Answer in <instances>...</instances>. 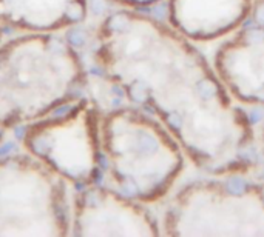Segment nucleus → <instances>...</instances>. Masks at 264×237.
I'll use <instances>...</instances> for the list:
<instances>
[{
  "label": "nucleus",
  "mask_w": 264,
  "mask_h": 237,
  "mask_svg": "<svg viewBox=\"0 0 264 237\" xmlns=\"http://www.w3.org/2000/svg\"><path fill=\"white\" fill-rule=\"evenodd\" d=\"M118 2L124 5H130V7H150L161 2V0H118Z\"/></svg>",
  "instance_id": "obj_11"
},
{
  "label": "nucleus",
  "mask_w": 264,
  "mask_h": 237,
  "mask_svg": "<svg viewBox=\"0 0 264 237\" xmlns=\"http://www.w3.org/2000/svg\"><path fill=\"white\" fill-rule=\"evenodd\" d=\"M85 0H0V17L29 29H56L85 17Z\"/></svg>",
  "instance_id": "obj_9"
},
{
  "label": "nucleus",
  "mask_w": 264,
  "mask_h": 237,
  "mask_svg": "<svg viewBox=\"0 0 264 237\" xmlns=\"http://www.w3.org/2000/svg\"><path fill=\"white\" fill-rule=\"evenodd\" d=\"M97 59L131 102L155 112L196 167L244 168L250 125L184 35L141 14L115 13L101 26Z\"/></svg>",
  "instance_id": "obj_1"
},
{
  "label": "nucleus",
  "mask_w": 264,
  "mask_h": 237,
  "mask_svg": "<svg viewBox=\"0 0 264 237\" xmlns=\"http://www.w3.org/2000/svg\"><path fill=\"white\" fill-rule=\"evenodd\" d=\"M262 143H264V133H262Z\"/></svg>",
  "instance_id": "obj_12"
},
{
  "label": "nucleus",
  "mask_w": 264,
  "mask_h": 237,
  "mask_svg": "<svg viewBox=\"0 0 264 237\" xmlns=\"http://www.w3.org/2000/svg\"><path fill=\"white\" fill-rule=\"evenodd\" d=\"M28 162H0V234H60L56 189Z\"/></svg>",
  "instance_id": "obj_4"
},
{
  "label": "nucleus",
  "mask_w": 264,
  "mask_h": 237,
  "mask_svg": "<svg viewBox=\"0 0 264 237\" xmlns=\"http://www.w3.org/2000/svg\"><path fill=\"white\" fill-rule=\"evenodd\" d=\"M101 145L113 189L135 202H156L182 170V149L173 136L136 111H115L101 130Z\"/></svg>",
  "instance_id": "obj_2"
},
{
  "label": "nucleus",
  "mask_w": 264,
  "mask_h": 237,
  "mask_svg": "<svg viewBox=\"0 0 264 237\" xmlns=\"http://www.w3.org/2000/svg\"><path fill=\"white\" fill-rule=\"evenodd\" d=\"M34 154L74 182L93 180L99 164V136L94 112L81 106L63 121L34 128L28 136Z\"/></svg>",
  "instance_id": "obj_5"
},
{
  "label": "nucleus",
  "mask_w": 264,
  "mask_h": 237,
  "mask_svg": "<svg viewBox=\"0 0 264 237\" xmlns=\"http://www.w3.org/2000/svg\"><path fill=\"white\" fill-rule=\"evenodd\" d=\"M167 232L173 235H264V197L253 186H187L169 210Z\"/></svg>",
  "instance_id": "obj_3"
},
{
  "label": "nucleus",
  "mask_w": 264,
  "mask_h": 237,
  "mask_svg": "<svg viewBox=\"0 0 264 237\" xmlns=\"http://www.w3.org/2000/svg\"><path fill=\"white\" fill-rule=\"evenodd\" d=\"M215 71L227 93L243 103L264 105V26H244L221 47Z\"/></svg>",
  "instance_id": "obj_6"
},
{
  "label": "nucleus",
  "mask_w": 264,
  "mask_h": 237,
  "mask_svg": "<svg viewBox=\"0 0 264 237\" xmlns=\"http://www.w3.org/2000/svg\"><path fill=\"white\" fill-rule=\"evenodd\" d=\"M250 7L252 0H170L169 19L185 38L210 41L238 28Z\"/></svg>",
  "instance_id": "obj_8"
},
{
  "label": "nucleus",
  "mask_w": 264,
  "mask_h": 237,
  "mask_svg": "<svg viewBox=\"0 0 264 237\" xmlns=\"http://www.w3.org/2000/svg\"><path fill=\"white\" fill-rule=\"evenodd\" d=\"M76 228L82 235H156L155 220L135 201L115 189L90 188L76 208Z\"/></svg>",
  "instance_id": "obj_7"
},
{
  "label": "nucleus",
  "mask_w": 264,
  "mask_h": 237,
  "mask_svg": "<svg viewBox=\"0 0 264 237\" xmlns=\"http://www.w3.org/2000/svg\"><path fill=\"white\" fill-rule=\"evenodd\" d=\"M249 17L253 23L264 26V0H252Z\"/></svg>",
  "instance_id": "obj_10"
}]
</instances>
